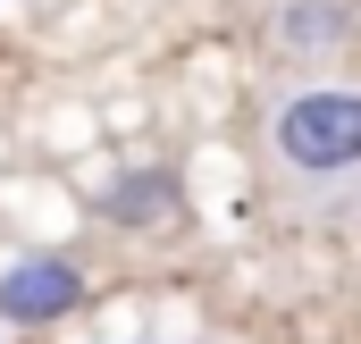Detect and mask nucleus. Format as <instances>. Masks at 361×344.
I'll use <instances>...</instances> for the list:
<instances>
[{"label": "nucleus", "instance_id": "nucleus-1", "mask_svg": "<svg viewBox=\"0 0 361 344\" xmlns=\"http://www.w3.org/2000/svg\"><path fill=\"white\" fill-rule=\"evenodd\" d=\"M261 185L294 210H328L345 219L361 193V85L353 76H302L269 92L261 109Z\"/></svg>", "mask_w": 361, "mask_h": 344}, {"label": "nucleus", "instance_id": "nucleus-2", "mask_svg": "<svg viewBox=\"0 0 361 344\" xmlns=\"http://www.w3.org/2000/svg\"><path fill=\"white\" fill-rule=\"evenodd\" d=\"M85 302V269L68 252H17L0 269V319L8 328H59Z\"/></svg>", "mask_w": 361, "mask_h": 344}, {"label": "nucleus", "instance_id": "nucleus-3", "mask_svg": "<svg viewBox=\"0 0 361 344\" xmlns=\"http://www.w3.org/2000/svg\"><path fill=\"white\" fill-rule=\"evenodd\" d=\"M177 210H185V185L169 168H135L118 185H101V219L109 227H169Z\"/></svg>", "mask_w": 361, "mask_h": 344}, {"label": "nucleus", "instance_id": "nucleus-4", "mask_svg": "<svg viewBox=\"0 0 361 344\" xmlns=\"http://www.w3.org/2000/svg\"><path fill=\"white\" fill-rule=\"evenodd\" d=\"M345 219H361V193H353V202H345Z\"/></svg>", "mask_w": 361, "mask_h": 344}, {"label": "nucleus", "instance_id": "nucleus-5", "mask_svg": "<svg viewBox=\"0 0 361 344\" xmlns=\"http://www.w3.org/2000/svg\"><path fill=\"white\" fill-rule=\"evenodd\" d=\"M126 344H152V336H126Z\"/></svg>", "mask_w": 361, "mask_h": 344}]
</instances>
